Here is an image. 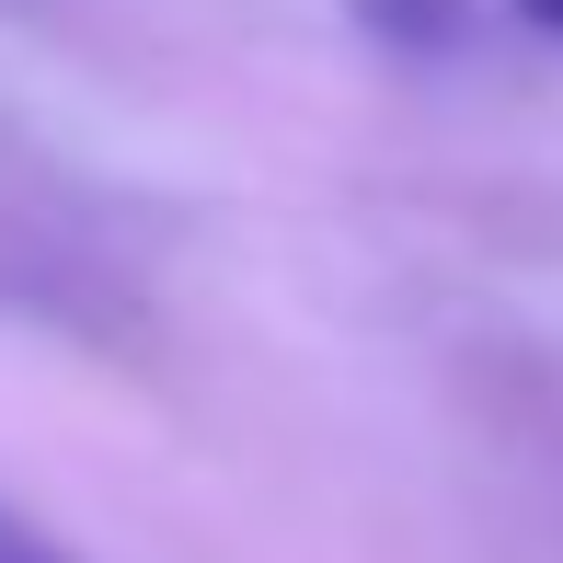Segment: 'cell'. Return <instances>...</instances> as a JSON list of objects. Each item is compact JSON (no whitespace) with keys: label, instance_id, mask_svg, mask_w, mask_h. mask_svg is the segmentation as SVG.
<instances>
[{"label":"cell","instance_id":"7a4b0ae2","mask_svg":"<svg viewBox=\"0 0 563 563\" xmlns=\"http://www.w3.org/2000/svg\"><path fill=\"white\" fill-rule=\"evenodd\" d=\"M0 563H69V552H58V541H46V529H23V518H12V506H0Z\"/></svg>","mask_w":563,"mask_h":563},{"label":"cell","instance_id":"3957f363","mask_svg":"<svg viewBox=\"0 0 563 563\" xmlns=\"http://www.w3.org/2000/svg\"><path fill=\"white\" fill-rule=\"evenodd\" d=\"M518 23H541V35H563V0H518Z\"/></svg>","mask_w":563,"mask_h":563},{"label":"cell","instance_id":"6da1fadb","mask_svg":"<svg viewBox=\"0 0 563 563\" xmlns=\"http://www.w3.org/2000/svg\"><path fill=\"white\" fill-rule=\"evenodd\" d=\"M345 12H356V35H379L391 58H449L472 0H345Z\"/></svg>","mask_w":563,"mask_h":563}]
</instances>
